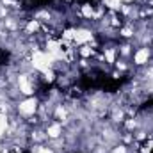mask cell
Listing matches in <instances>:
<instances>
[{"mask_svg":"<svg viewBox=\"0 0 153 153\" xmlns=\"http://www.w3.org/2000/svg\"><path fill=\"white\" fill-rule=\"evenodd\" d=\"M152 48L150 46H139L137 50H134V53H132V57H134V64L137 66V68H143V66H146L150 61H152Z\"/></svg>","mask_w":153,"mask_h":153,"instance_id":"6da1fadb","label":"cell"}]
</instances>
